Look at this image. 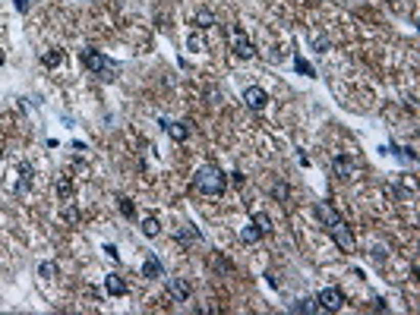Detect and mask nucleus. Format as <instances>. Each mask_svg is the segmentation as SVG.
<instances>
[{"label":"nucleus","mask_w":420,"mask_h":315,"mask_svg":"<svg viewBox=\"0 0 420 315\" xmlns=\"http://www.w3.org/2000/svg\"><path fill=\"white\" fill-rule=\"evenodd\" d=\"M117 208H120L123 217H136V205H133L130 199H123V196H120V199H117Z\"/></svg>","instance_id":"obj_18"},{"label":"nucleus","mask_w":420,"mask_h":315,"mask_svg":"<svg viewBox=\"0 0 420 315\" xmlns=\"http://www.w3.org/2000/svg\"><path fill=\"white\" fill-rule=\"evenodd\" d=\"M259 236H262V230H259L256 224H253V221H250V224H247V227L240 230V239H244V243H256Z\"/></svg>","instance_id":"obj_16"},{"label":"nucleus","mask_w":420,"mask_h":315,"mask_svg":"<svg viewBox=\"0 0 420 315\" xmlns=\"http://www.w3.org/2000/svg\"><path fill=\"white\" fill-rule=\"evenodd\" d=\"M158 230H161V224H158L155 217H145V221H142V233H145V236H158Z\"/></svg>","instance_id":"obj_20"},{"label":"nucleus","mask_w":420,"mask_h":315,"mask_svg":"<svg viewBox=\"0 0 420 315\" xmlns=\"http://www.w3.org/2000/svg\"><path fill=\"white\" fill-rule=\"evenodd\" d=\"M57 196H60V199H70V196H73V183H70V177H60V180H57Z\"/></svg>","instance_id":"obj_21"},{"label":"nucleus","mask_w":420,"mask_h":315,"mask_svg":"<svg viewBox=\"0 0 420 315\" xmlns=\"http://www.w3.org/2000/svg\"><path fill=\"white\" fill-rule=\"evenodd\" d=\"M244 101H247L250 110H262L269 104V91L259 88V85H250V88H244Z\"/></svg>","instance_id":"obj_6"},{"label":"nucleus","mask_w":420,"mask_h":315,"mask_svg":"<svg viewBox=\"0 0 420 315\" xmlns=\"http://www.w3.org/2000/svg\"><path fill=\"white\" fill-rule=\"evenodd\" d=\"M168 293L174 296L177 303H187L190 300V284L184 281V277H171V281H168Z\"/></svg>","instance_id":"obj_8"},{"label":"nucleus","mask_w":420,"mask_h":315,"mask_svg":"<svg viewBox=\"0 0 420 315\" xmlns=\"http://www.w3.org/2000/svg\"><path fill=\"white\" fill-rule=\"evenodd\" d=\"M13 7H16V13H29L32 10V0H13Z\"/></svg>","instance_id":"obj_27"},{"label":"nucleus","mask_w":420,"mask_h":315,"mask_svg":"<svg viewBox=\"0 0 420 315\" xmlns=\"http://www.w3.org/2000/svg\"><path fill=\"white\" fill-rule=\"evenodd\" d=\"M0 161H4V152H0Z\"/></svg>","instance_id":"obj_32"},{"label":"nucleus","mask_w":420,"mask_h":315,"mask_svg":"<svg viewBox=\"0 0 420 315\" xmlns=\"http://www.w3.org/2000/svg\"><path fill=\"white\" fill-rule=\"evenodd\" d=\"M41 63H45L48 69H54V66H60V63H63V51H60V47H54V51L41 54Z\"/></svg>","instance_id":"obj_13"},{"label":"nucleus","mask_w":420,"mask_h":315,"mask_svg":"<svg viewBox=\"0 0 420 315\" xmlns=\"http://www.w3.org/2000/svg\"><path fill=\"white\" fill-rule=\"evenodd\" d=\"M38 274H41V277H54V274H57V265H54V262H41V265H38Z\"/></svg>","instance_id":"obj_24"},{"label":"nucleus","mask_w":420,"mask_h":315,"mask_svg":"<svg viewBox=\"0 0 420 315\" xmlns=\"http://www.w3.org/2000/svg\"><path fill=\"white\" fill-rule=\"evenodd\" d=\"M193 239H199V230H193V227H187V230L177 233V243H180V246H190Z\"/></svg>","instance_id":"obj_19"},{"label":"nucleus","mask_w":420,"mask_h":315,"mask_svg":"<svg viewBox=\"0 0 420 315\" xmlns=\"http://www.w3.org/2000/svg\"><path fill=\"white\" fill-rule=\"evenodd\" d=\"M272 196H275V199H281V202H284V199L291 196V189H288V183H275V186H272Z\"/></svg>","instance_id":"obj_23"},{"label":"nucleus","mask_w":420,"mask_h":315,"mask_svg":"<svg viewBox=\"0 0 420 315\" xmlns=\"http://www.w3.org/2000/svg\"><path fill=\"white\" fill-rule=\"evenodd\" d=\"M332 174H335L338 180L354 177V158H351V155H335V158H332Z\"/></svg>","instance_id":"obj_7"},{"label":"nucleus","mask_w":420,"mask_h":315,"mask_svg":"<svg viewBox=\"0 0 420 315\" xmlns=\"http://www.w3.org/2000/svg\"><path fill=\"white\" fill-rule=\"evenodd\" d=\"M82 63H85V69H92L95 76H101L104 82H114L117 72H120V66H117L114 60H107L104 54L95 51V47H85V51H82Z\"/></svg>","instance_id":"obj_2"},{"label":"nucleus","mask_w":420,"mask_h":315,"mask_svg":"<svg viewBox=\"0 0 420 315\" xmlns=\"http://www.w3.org/2000/svg\"><path fill=\"white\" fill-rule=\"evenodd\" d=\"M168 133H171V139H174V142H187L190 129H187V123H168Z\"/></svg>","instance_id":"obj_14"},{"label":"nucleus","mask_w":420,"mask_h":315,"mask_svg":"<svg viewBox=\"0 0 420 315\" xmlns=\"http://www.w3.org/2000/svg\"><path fill=\"white\" fill-rule=\"evenodd\" d=\"M392 7H395V10H401V0H392Z\"/></svg>","instance_id":"obj_30"},{"label":"nucleus","mask_w":420,"mask_h":315,"mask_svg":"<svg viewBox=\"0 0 420 315\" xmlns=\"http://www.w3.org/2000/svg\"><path fill=\"white\" fill-rule=\"evenodd\" d=\"M161 262H158V258H145V262H142V274L145 277H161Z\"/></svg>","instance_id":"obj_15"},{"label":"nucleus","mask_w":420,"mask_h":315,"mask_svg":"<svg viewBox=\"0 0 420 315\" xmlns=\"http://www.w3.org/2000/svg\"><path fill=\"white\" fill-rule=\"evenodd\" d=\"M288 309H291V312H297V315H300V312H303V315H310V312H319V309H316V300H306V296H303V300H294Z\"/></svg>","instance_id":"obj_10"},{"label":"nucleus","mask_w":420,"mask_h":315,"mask_svg":"<svg viewBox=\"0 0 420 315\" xmlns=\"http://www.w3.org/2000/svg\"><path fill=\"white\" fill-rule=\"evenodd\" d=\"M193 186L203 196H222L228 189V177H225L222 167H215V164H203V167L193 174Z\"/></svg>","instance_id":"obj_1"},{"label":"nucleus","mask_w":420,"mask_h":315,"mask_svg":"<svg viewBox=\"0 0 420 315\" xmlns=\"http://www.w3.org/2000/svg\"><path fill=\"white\" fill-rule=\"evenodd\" d=\"M4 60H7V57H4V51H0V63H4Z\"/></svg>","instance_id":"obj_31"},{"label":"nucleus","mask_w":420,"mask_h":315,"mask_svg":"<svg viewBox=\"0 0 420 315\" xmlns=\"http://www.w3.org/2000/svg\"><path fill=\"white\" fill-rule=\"evenodd\" d=\"M253 224H256L262 233H272V227H275V224H272V214H269V211H253Z\"/></svg>","instance_id":"obj_12"},{"label":"nucleus","mask_w":420,"mask_h":315,"mask_svg":"<svg viewBox=\"0 0 420 315\" xmlns=\"http://www.w3.org/2000/svg\"><path fill=\"white\" fill-rule=\"evenodd\" d=\"M376 262H382V258H386V246H373V252H370Z\"/></svg>","instance_id":"obj_29"},{"label":"nucleus","mask_w":420,"mask_h":315,"mask_svg":"<svg viewBox=\"0 0 420 315\" xmlns=\"http://www.w3.org/2000/svg\"><path fill=\"white\" fill-rule=\"evenodd\" d=\"M313 47L316 51H328V41L322 38V35H313Z\"/></svg>","instance_id":"obj_28"},{"label":"nucleus","mask_w":420,"mask_h":315,"mask_svg":"<svg viewBox=\"0 0 420 315\" xmlns=\"http://www.w3.org/2000/svg\"><path fill=\"white\" fill-rule=\"evenodd\" d=\"M79 217H82V214H79L76 205H67V208H63V221H67V224H79Z\"/></svg>","instance_id":"obj_22"},{"label":"nucleus","mask_w":420,"mask_h":315,"mask_svg":"<svg viewBox=\"0 0 420 315\" xmlns=\"http://www.w3.org/2000/svg\"><path fill=\"white\" fill-rule=\"evenodd\" d=\"M328 233H332V239L338 243V249H344V252L354 249V230H351V224L344 217H338L335 224H328Z\"/></svg>","instance_id":"obj_4"},{"label":"nucleus","mask_w":420,"mask_h":315,"mask_svg":"<svg viewBox=\"0 0 420 315\" xmlns=\"http://www.w3.org/2000/svg\"><path fill=\"white\" fill-rule=\"evenodd\" d=\"M32 186V164H19V183H16V192H26Z\"/></svg>","instance_id":"obj_11"},{"label":"nucleus","mask_w":420,"mask_h":315,"mask_svg":"<svg viewBox=\"0 0 420 315\" xmlns=\"http://www.w3.org/2000/svg\"><path fill=\"white\" fill-rule=\"evenodd\" d=\"M231 47H234V54H237L240 60H250V57H256V44H253V41L247 38L244 26H234V29H231Z\"/></svg>","instance_id":"obj_3"},{"label":"nucleus","mask_w":420,"mask_h":315,"mask_svg":"<svg viewBox=\"0 0 420 315\" xmlns=\"http://www.w3.org/2000/svg\"><path fill=\"white\" fill-rule=\"evenodd\" d=\"M187 47H190V51H206V41L199 38V35H190V41H187Z\"/></svg>","instance_id":"obj_26"},{"label":"nucleus","mask_w":420,"mask_h":315,"mask_svg":"<svg viewBox=\"0 0 420 315\" xmlns=\"http://www.w3.org/2000/svg\"><path fill=\"white\" fill-rule=\"evenodd\" d=\"M196 26H199V29H212V26H215V16H212V10H199V16H196Z\"/></svg>","instance_id":"obj_17"},{"label":"nucleus","mask_w":420,"mask_h":315,"mask_svg":"<svg viewBox=\"0 0 420 315\" xmlns=\"http://www.w3.org/2000/svg\"><path fill=\"white\" fill-rule=\"evenodd\" d=\"M104 290H107V296H126V281L120 274H107L104 277Z\"/></svg>","instance_id":"obj_9"},{"label":"nucleus","mask_w":420,"mask_h":315,"mask_svg":"<svg viewBox=\"0 0 420 315\" xmlns=\"http://www.w3.org/2000/svg\"><path fill=\"white\" fill-rule=\"evenodd\" d=\"M294 66H297V72H303V76H313V66H310L303 57H294Z\"/></svg>","instance_id":"obj_25"},{"label":"nucleus","mask_w":420,"mask_h":315,"mask_svg":"<svg viewBox=\"0 0 420 315\" xmlns=\"http://www.w3.org/2000/svg\"><path fill=\"white\" fill-rule=\"evenodd\" d=\"M341 306H344L341 287H325V290L316 296V309H319V312H338Z\"/></svg>","instance_id":"obj_5"}]
</instances>
